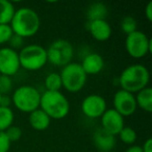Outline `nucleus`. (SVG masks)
Wrapping results in <instances>:
<instances>
[{"instance_id":"f257e3e1","label":"nucleus","mask_w":152,"mask_h":152,"mask_svg":"<svg viewBox=\"0 0 152 152\" xmlns=\"http://www.w3.org/2000/svg\"><path fill=\"white\" fill-rule=\"evenodd\" d=\"M10 25L16 36L22 39L31 38L40 29L41 20L36 11L29 7H21L16 10Z\"/></svg>"},{"instance_id":"f03ea898","label":"nucleus","mask_w":152,"mask_h":152,"mask_svg":"<svg viewBox=\"0 0 152 152\" xmlns=\"http://www.w3.org/2000/svg\"><path fill=\"white\" fill-rule=\"evenodd\" d=\"M150 81L149 70L141 64H133L126 67L119 77V83L122 89L131 94L140 92L148 87Z\"/></svg>"},{"instance_id":"7ed1b4c3","label":"nucleus","mask_w":152,"mask_h":152,"mask_svg":"<svg viewBox=\"0 0 152 152\" xmlns=\"http://www.w3.org/2000/svg\"><path fill=\"white\" fill-rule=\"evenodd\" d=\"M40 108L53 120H61L70 112V103L61 91H45L41 94Z\"/></svg>"},{"instance_id":"20e7f679","label":"nucleus","mask_w":152,"mask_h":152,"mask_svg":"<svg viewBox=\"0 0 152 152\" xmlns=\"http://www.w3.org/2000/svg\"><path fill=\"white\" fill-rule=\"evenodd\" d=\"M41 93L31 86H21L15 90L12 96V103L22 113H32L40 108Z\"/></svg>"},{"instance_id":"39448f33","label":"nucleus","mask_w":152,"mask_h":152,"mask_svg":"<svg viewBox=\"0 0 152 152\" xmlns=\"http://www.w3.org/2000/svg\"><path fill=\"white\" fill-rule=\"evenodd\" d=\"M61 86L70 93H77L81 91L87 83L88 75L81 68L80 64L70 63L63 67L61 73Z\"/></svg>"},{"instance_id":"423d86ee","label":"nucleus","mask_w":152,"mask_h":152,"mask_svg":"<svg viewBox=\"0 0 152 152\" xmlns=\"http://www.w3.org/2000/svg\"><path fill=\"white\" fill-rule=\"evenodd\" d=\"M20 67L27 71H38L47 64V52L44 47L31 44L23 47L18 52Z\"/></svg>"},{"instance_id":"0eeeda50","label":"nucleus","mask_w":152,"mask_h":152,"mask_svg":"<svg viewBox=\"0 0 152 152\" xmlns=\"http://www.w3.org/2000/svg\"><path fill=\"white\" fill-rule=\"evenodd\" d=\"M47 61L57 67H65L71 63L74 56V48L67 40L58 39L46 49Z\"/></svg>"},{"instance_id":"6e6552de","label":"nucleus","mask_w":152,"mask_h":152,"mask_svg":"<svg viewBox=\"0 0 152 152\" xmlns=\"http://www.w3.org/2000/svg\"><path fill=\"white\" fill-rule=\"evenodd\" d=\"M125 49L133 58H143L152 51L151 40L143 31L135 30L134 32L126 36Z\"/></svg>"},{"instance_id":"1a4fd4ad","label":"nucleus","mask_w":152,"mask_h":152,"mask_svg":"<svg viewBox=\"0 0 152 152\" xmlns=\"http://www.w3.org/2000/svg\"><path fill=\"white\" fill-rule=\"evenodd\" d=\"M19 54L11 47L0 49V75L13 76L20 70Z\"/></svg>"},{"instance_id":"9d476101","label":"nucleus","mask_w":152,"mask_h":152,"mask_svg":"<svg viewBox=\"0 0 152 152\" xmlns=\"http://www.w3.org/2000/svg\"><path fill=\"white\" fill-rule=\"evenodd\" d=\"M114 110L124 117H129L133 115L137 110V102H135L134 94H131L124 90H119L114 96Z\"/></svg>"},{"instance_id":"9b49d317","label":"nucleus","mask_w":152,"mask_h":152,"mask_svg":"<svg viewBox=\"0 0 152 152\" xmlns=\"http://www.w3.org/2000/svg\"><path fill=\"white\" fill-rule=\"evenodd\" d=\"M106 110H107V105H106L105 99L97 94L87 96L81 102V112L88 118H101Z\"/></svg>"},{"instance_id":"f8f14e48","label":"nucleus","mask_w":152,"mask_h":152,"mask_svg":"<svg viewBox=\"0 0 152 152\" xmlns=\"http://www.w3.org/2000/svg\"><path fill=\"white\" fill-rule=\"evenodd\" d=\"M124 126V118L114 108L106 110L101 116V128L114 137L118 135Z\"/></svg>"},{"instance_id":"ddd939ff","label":"nucleus","mask_w":152,"mask_h":152,"mask_svg":"<svg viewBox=\"0 0 152 152\" xmlns=\"http://www.w3.org/2000/svg\"><path fill=\"white\" fill-rule=\"evenodd\" d=\"M88 29L93 39L98 42L107 41L112 36V27L106 20H96L89 22Z\"/></svg>"},{"instance_id":"4468645a","label":"nucleus","mask_w":152,"mask_h":152,"mask_svg":"<svg viewBox=\"0 0 152 152\" xmlns=\"http://www.w3.org/2000/svg\"><path fill=\"white\" fill-rule=\"evenodd\" d=\"M80 66L87 75H95L102 71L104 59L98 53H90L83 57Z\"/></svg>"},{"instance_id":"2eb2a0df","label":"nucleus","mask_w":152,"mask_h":152,"mask_svg":"<svg viewBox=\"0 0 152 152\" xmlns=\"http://www.w3.org/2000/svg\"><path fill=\"white\" fill-rule=\"evenodd\" d=\"M93 141L96 147L102 152L112 151L116 145V137L107 133L102 128H99L95 131Z\"/></svg>"},{"instance_id":"dca6fc26","label":"nucleus","mask_w":152,"mask_h":152,"mask_svg":"<svg viewBox=\"0 0 152 152\" xmlns=\"http://www.w3.org/2000/svg\"><path fill=\"white\" fill-rule=\"evenodd\" d=\"M28 122H29L30 126L34 130L43 131V130H46L50 126L51 119L41 108H38V110H34V112L29 114Z\"/></svg>"},{"instance_id":"f3484780","label":"nucleus","mask_w":152,"mask_h":152,"mask_svg":"<svg viewBox=\"0 0 152 152\" xmlns=\"http://www.w3.org/2000/svg\"><path fill=\"white\" fill-rule=\"evenodd\" d=\"M135 97L137 106L144 110V112L151 113L152 112V89L147 87L145 89L137 92Z\"/></svg>"},{"instance_id":"a211bd4d","label":"nucleus","mask_w":152,"mask_h":152,"mask_svg":"<svg viewBox=\"0 0 152 152\" xmlns=\"http://www.w3.org/2000/svg\"><path fill=\"white\" fill-rule=\"evenodd\" d=\"M108 14L107 7L101 2L92 3L87 11V18L89 22L96 21V20H105Z\"/></svg>"},{"instance_id":"6ab92c4d","label":"nucleus","mask_w":152,"mask_h":152,"mask_svg":"<svg viewBox=\"0 0 152 152\" xmlns=\"http://www.w3.org/2000/svg\"><path fill=\"white\" fill-rule=\"evenodd\" d=\"M16 9L9 0H0V24H10Z\"/></svg>"},{"instance_id":"aec40b11","label":"nucleus","mask_w":152,"mask_h":152,"mask_svg":"<svg viewBox=\"0 0 152 152\" xmlns=\"http://www.w3.org/2000/svg\"><path fill=\"white\" fill-rule=\"evenodd\" d=\"M15 120V115L11 107L0 106V131L4 132L7 129L13 125Z\"/></svg>"},{"instance_id":"412c9836","label":"nucleus","mask_w":152,"mask_h":152,"mask_svg":"<svg viewBox=\"0 0 152 152\" xmlns=\"http://www.w3.org/2000/svg\"><path fill=\"white\" fill-rule=\"evenodd\" d=\"M45 88H46V91H61L63 86H61V79L59 73H55V72L49 73L45 78Z\"/></svg>"},{"instance_id":"4be33fe9","label":"nucleus","mask_w":152,"mask_h":152,"mask_svg":"<svg viewBox=\"0 0 152 152\" xmlns=\"http://www.w3.org/2000/svg\"><path fill=\"white\" fill-rule=\"evenodd\" d=\"M118 135L123 143L126 144V145H131V146L135 143L137 137L135 130L132 127H129V126L123 127V129L120 131V133H119Z\"/></svg>"},{"instance_id":"5701e85b","label":"nucleus","mask_w":152,"mask_h":152,"mask_svg":"<svg viewBox=\"0 0 152 152\" xmlns=\"http://www.w3.org/2000/svg\"><path fill=\"white\" fill-rule=\"evenodd\" d=\"M120 25H121L122 31L124 32L126 36H128V34L134 32L135 30H137V20L133 17H131V16H126V17L123 18Z\"/></svg>"},{"instance_id":"b1692460","label":"nucleus","mask_w":152,"mask_h":152,"mask_svg":"<svg viewBox=\"0 0 152 152\" xmlns=\"http://www.w3.org/2000/svg\"><path fill=\"white\" fill-rule=\"evenodd\" d=\"M13 36L14 32L10 24H0V45L9 43Z\"/></svg>"},{"instance_id":"393cba45","label":"nucleus","mask_w":152,"mask_h":152,"mask_svg":"<svg viewBox=\"0 0 152 152\" xmlns=\"http://www.w3.org/2000/svg\"><path fill=\"white\" fill-rule=\"evenodd\" d=\"M13 89V80L10 76L0 75V94L9 95Z\"/></svg>"},{"instance_id":"a878e982","label":"nucleus","mask_w":152,"mask_h":152,"mask_svg":"<svg viewBox=\"0 0 152 152\" xmlns=\"http://www.w3.org/2000/svg\"><path fill=\"white\" fill-rule=\"evenodd\" d=\"M4 132H5L7 139L10 140V142H11V143L19 141V140L21 139V137H22L21 128H20V127H18V126H14V125H12V126L10 127L9 129H7Z\"/></svg>"},{"instance_id":"bb28decb","label":"nucleus","mask_w":152,"mask_h":152,"mask_svg":"<svg viewBox=\"0 0 152 152\" xmlns=\"http://www.w3.org/2000/svg\"><path fill=\"white\" fill-rule=\"evenodd\" d=\"M11 142L7 139V134L3 131H0V152H9L11 148Z\"/></svg>"},{"instance_id":"cd10ccee","label":"nucleus","mask_w":152,"mask_h":152,"mask_svg":"<svg viewBox=\"0 0 152 152\" xmlns=\"http://www.w3.org/2000/svg\"><path fill=\"white\" fill-rule=\"evenodd\" d=\"M9 43H11V46L13 47L14 50H16V48H20V47L22 46V44H23V39L16 36V34H14V36L12 37L11 40H10Z\"/></svg>"},{"instance_id":"c85d7f7f","label":"nucleus","mask_w":152,"mask_h":152,"mask_svg":"<svg viewBox=\"0 0 152 152\" xmlns=\"http://www.w3.org/2000/svg\"><path fill=\"white\" fill-rule=\"evenodd\" d=\"M12 103V98L9 95H2L1 96V100H0V106L3 107H10Z\"/></svg>"},{"instance_id":"c756f323","label":"nucleus","mask_w":152,"mask_h":152,"mask_svg":"<svg viewBox=\"0 0 152 152\" xmlns=\"http://www.w3.org/2000/svg\"><path fill=\"white\" fill-rule=\"evenodd\" d=\"M145 16L149 22H152V1L148 2L145 7Z\"/></svg>"},{"instance_id":"7c9ffc66","label":"nucleus","mask_w":152,"mask_h":152,"mask_svg":"<svg viewBox=\"0 0 152 152\" xmlns=\"http://www.w3.org/2000/svg\"><path fill=\"white\" fill-rule=\"evenodd\" d=\"M142 150H143V152H152V139L151 137L146 140L144 145L142 146Z\"/></svg>"},{"instance_id":"2f4dec72","label":"nucleus","mask_w":152,"mask_h":152,"mask_svg":"<svg viewBox=\"0 0 152 152\" xmlns=\"http://www.w3.org/2000/svg\"><path fill=\"white\" fill-rule=\"evenodd\" d=\"M126 152H143L141 146H137V145H132L126 150Z\"/></svg>"},{"instance_id":"473e14b6","label":"nucleus","mask_w":152,"mask_h":152,"mask_svg":"<svg viewBox=\"0 0 152 152\" xmlns=\"http://www.w3.org/2000/svg\"><path fill=\"white\" fill-rule=\"evenodd\" d=\"M1 96H2V95H1V94H0V100H1Z\"/></svg>"}]
</instances>
